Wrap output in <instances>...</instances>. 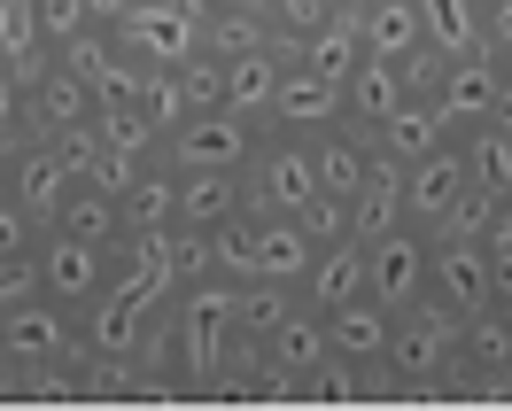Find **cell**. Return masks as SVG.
Listing matches in <instances>:
<instances>
[{
	"label": "cell",
	"mask_w": 512,
	"mask_h": 411,
	"mask_svg": "<svg viewBox=\"0 0 512 411\" xmlns=\"http://www.w3.org/2000/svg\"><path fill=\"white\" fill-rule=\"evenodd\" d=\"M458 342H466V318L450 311V303H435V295H419V303H404L396 311V326H388V380L404 388V404H412L419 388H435V380L458 365Z\"/></svg>",
	"instance_id": "6da1fadb"
},
{
	"label": "cell",
	"mask_w": 512,
	"mask_h": 411,
	"mask_svg": "<svg viewBox=\"0 0 512 411\" xmlns=\"http://www.w3.org/2000/svg\"><path fill=\"white\" fill-rule=\"evenodd\" d=\"M171 318H179V365L187 380H210L241 357V280H194L171 295Z\"/></svg>",
	"instance_id": "7a4b0ae2"
},
{
	"label": "cell",
	"mask_w": 512,
	"mask_h": 411,
	"mask_svg": "<svg viewBox=\"0 0 512 411\" xmlns=\"http://www.w3.org/2000/svg\"><path fill=\"white\" fill-rule=\"evenodd\" d=\"M249 194H256V210L303 218V210L319 202V156H311V140H303V132H264V140H256V163H249Z\"/></svg>",
	"instance_id": "3957f363"
},
{
	"label": "cell",
	"mask_w": 512,
	"mask_h": 411,
	"mask_svg": "<svg viewBox=\"0 0 512 411\" xmlns=\"http://www.w3.org/2000/svg\"><path fill=\"white\" fill-rule=\"evenodd\" d=\"M78 187H86V171L70 163V148L55 140V132H32V140L8 148V194H16L39 225H55V210H63Z\"/></svg>",
	"instance_id": "277c9868"
},
{
	"label": "cell",
	"mask_w": 512,
	"mask_h": 411,
	"mask_svg": "<svg viewBox=\"0 0 512 411\" xmlns=\"http://www.w3.org/2000/svg\"><path fill=\"white\" fill-rule=\"evenodd\" d=\"M256 140H264V132H256L249 117H233V109H202V117H187V125L163 140V156L179 163V171H249Z\"/></svg>",
	"instance_id": "5b68a950"
},
{
	"label": "cell",
	"mask_w": 512,
	"mask_h": 411,
	"mask_svg": "<svg viewBox=\"0 0 512 411\" xmlns=\"http://www.w3.org/2000/svg\"><path fill=\"white\" fill-rule=\"evenodd\" d=\"M466 187H474V163H466V140H443L435 156L404 163V218L427 225V233H443V218L466 202Z\"/></svg>",
	"instance_id": "8992f818"
},
{
	"label": "cell",
	"mask_w": 512,
	"mask_h": 411,
	"mask_svg": "<svg viewBox=\"0 0 512 411\" xmlns=\"http://www.w3.org/2000/svg\"><path fill=\"white\" fill-rule=\"evenodd\" d=\"M32 256H39L47 295H55V303H70V311H86L101 287H109V249H101V241H78V233H63V225H47Z\"/></svg>",
	"instance_id": "52a82bcc"
},
{
	"label": "cell",
	"mask_w": 512,
	"mask_h": 411,
	"mask_svg": "<svg viewBox=\"0 0 512 411\" xmlns=\"http://www.w3.org/2000/svg\"><path fill=\"white\" fill-rule=\"evenodd\" d=\"M117 39H125L132 63H148V70H179V63L202 55V24H194L187 8H171V0H140L125 24H117Z\"/></svg>",
	"instance_id": "ba28073f"
},
{
	"label": "cell",
	"mask_w": 512,
	"mask_h": 411,
	"mask_svg": "<svg viewBox=\"0 0 512 411\" xmlns=\"http://www.w3.org/2000/svg\"><path fill=\"white\" fill-rule=\"evenodd\" d=\"M342 117H350V86H342V78H319L311 63H288V78H280V94H272V117H264V125L319 140V132H334Z\"/></svg>",
	"instance_id": "9c48e42d"
},
{
	"label": "cell",
	"mask_w": 512,
	"mask_h": 411,
	"mask_svg": "<svg viewBox=\"0 0 512 411\" xmlns=\"http://www.w3.org/2000/svg\"><path fill=\"white\" fill-rule=\"evenodd\" d=\"M427 280H435V233L427 225H396V233L373 241V295H381L388 311L419 303Z\"/></svg>",
	"instance_id": "30bf717a"
},
{
	"label": "cell",
	"mask_w": 512,
	"mask_h": 411,
	"mask_svg": "<svg viewBox=\"0 0 512 411\" xmlns=\"http://www.w3.org/2000/svg\"><path fill=\"white\" fill-rule=\"evenodd\" d=\"M311 256H319V241L303 233V218H288V210H249V280L303 287V280H311ZM249 280H241V287H249Z\"/></svg>",
	"instance_id": "8fae6325"
},
{
	"label": "cell",
	"mask_w": 512,
	"mask_h": 411,
	"mask_svg": "<svg viewBox=\"0 0 512 411\" xmlns=\"http://www.w3.org/2000/svg\"><path fill=\"white\" fill-rule=\"evenodd\" d=\"M225 63V109L233 117H249V125H264L272 117V94H280V78H288V47L280 39H256V47H233V55H218Z\"/></svg>",
	"instance_id": "7c38bea8"
},
{
	"label": "cell",
	"mask_w": 512,
	"mask_h": 411,
	"mask_svg": "<svg viewBox=\"0 0 512 411\" xmlns=\"http://www.w3.org/2000/svg\"><path fill=\"white\" fill-rule=\"evenodd\" d=\"M8 342H16V373H32V365H63V357H78L86 334L70 326V303L32 295L24 311H8Z\"/></svg>",
	"instance_id": "4fadbf2b"
},
{
	"label": "cell",
	"mask_w": 512,
	"mask_h": 411,
	"mask_svg": "<svg viewBox=\"0 0 512 411\" xmlns=\"http://www.w3.org/2000/svg\"><path fill=\"white\" fill-rule=\"evenodd\" d=\"M435 303H450L458 318H474L497 303V280H489V241H443L435 233V280H427Z\"/></svg>",
	"instance_id": "5bb4252c"
},
{
	"label": "cell",
	"mask_w": 512,
	"mask_h": 411,
	"mask_svg": "<svg viewBox=\"0 0 512 411\" xmlns=\"http://www.w3.org/2000/svg\"><path fill=\"white\" fill-rule=\"evenodd\" d=\"M24 86H32V125H39V132H78V125H94V117H101L94 78H78L63 55H47Z\"/></svg>",
	"instance_id": "9a60e30c"
},
{
	"label": "cell",
	"mask_w": 512,
	"mask_h": 411,
	"mask_svg": "<svg viewBox=\"0 0 512 411\" xmlns=\"http://www.w3.org/2000/svg\"><path fill=\"white\" fill-rule=\"evenodd\" d=\"M497 94H505V63L481 47V55H450V63H443V94H435V101H443V117L458 132H474V125L497 117Z\"/></svg>",
	"instance_id": "2e32d148"
},
{
	"label": "cell",
	"mask_w": 512,
	"mask_h": 411,
	"mask_svg": "<svg viewBox=\"0 0 512 411\" xmlns=\"http://www.w3.org/2000/svg\"><path fill=\"white\" fill-rule=\"evenodd\" d=\"M357 295H373V249L365 241H326L319 256H311V280H303V303L311 311H342V303H357Z\"/></svg>",
	"instance_id": "e0dca14e"
},
{
	"label": "cell",
	"mask_w": 512,
	"mask_h": 411,
	"mask_svg": "<svg viewBox=\"0 0 512 411\" xmlns=\"http://www.w3.org/2000/svg\"><path fill=\"white\" fill-rule=\"evenodd\" d=\"M256 194H249V171H179V225H202V233H218V225L249 218Z\"/></svg>",
	"instance_id": "ac0fdd59"
},
{
	"label": "cell",
	"mask_w": 512,
	"mask_h": 411,
	"mask_svg": "<svg viewBox=\"0 0 512 411\" xmlns=\"http://www.w3.org/2000/svg\"><path fill=\"white\" fill-rule=\"evenodd\" d=\"M295 63H311L319 78H342V86H350L357 63H365V8H334L319 32L295 47Z\"/></svg>",
	"instance_id": "d6986e66"
},
{
	"label": "cell",
	"mask_w": 512,
	"mask_h": 411,
	"mask_svg": "<svg viewBox=\"0 0 512 411\" xmlns=\"http://www.w3.org/2000/svg\"><path fill=\"white\" fill-rule=\"evenodd\" d=\"M373 140H381V156H396V163H419V156H435L443 140H458V125L443 117V101H404L388 125H373Z\"/></svg>",
	"instance_id": "ffe728a7"
},
{
	"label": "cell",
	"mask_w": 512,
	"mask_h": 411,
	"mask_svg": "<svg viewBox=\"0 0 512 411\" xmlns=\"http://www.w3.org/2000/svg\"><path fill=\"white\" fill-rule=\"evenodd\" d=\"M396 225H412V218H404V163L381 156V163H373V179H365V187H357V202H350V233L373 249V241H381V233H396Z\"/></svg>",
	"instance_id": "44dd1931"
},
{
	"label": "cell",
	"mask_w": 512,
	"mask_h": 411,
	"mask_svg": "<svg viewBox=\"0 0 512 411\" xmlns=\"http://www.w3.org/2000/svg\"><path fill=\"white\" fill-rule=\"evenodd\" d=\"M388 326H396V311H388L381 295H357V303H342V311H326V342L342 349V357H357V365H381L388 357Z\"/></svg>",
	"instance_id": "7402d4cb"
},
{
	"label": "cell",
	"mask_w": 512,
	"mask_h": 411,
	"mask_svg": "<svg viewBox=\"0 0 512 411\" xmlns=\"http://www.w3.org/2000/svg\"><path fill=\"white\" fill-rule=\"evenodd\" d=\"M419 47H435V39H427V16H419V0H373V8H365V55H381V63H412Z\"/></svg>",
	"instance_id": "603a6c76"
},
{
	"label": "cell",
	"mask_w": 512,
	"mask_h": 411,
	"mask_svg": "<svg viewBox=\"0 0 512 411\" xmlns=\"http://www.w3.org/2000/svg\"><path fill=\"white\" fill-rule=\"evenodd\" d=\"M117 202H125V233H163V225H179V163L171 156L148 163Z\"/></svg>",
	"instance_id": "cb8c5ba5"
},
{
	"label": "cell",
	"mask_w": 512,
	"mask_h": 411,
	"mask_svg": "<svg viewBox=\"0 0 512 411\" xmlns=\"http://www.w3.org/2000/svg\"><path fill=\"white\" fill-rule=\"evenodd\" d=\"M404 101H412L404 63H381V55H365V63H357V78H350V117H357V125H388Z\"/></svg>",
	"instance_id": "d4e9b609"
},
{
	"label": "cell",
	"mask_w": 512,
	"mask_h": 411,
	"mask_svg": "<svg viewBox=\"0 0 512 411\" xmlns=\"http://www.w3.org/2000/svg\"><path fill=\"white\" fill-rule=\"evenodd\" d=\"M326 318L311 311V303H303V311L288 318V326H280V334H264V365H272V373H288L295 388H303V373H311V365H319L326 357Z\"/></svg>",
	"instance_id": "484cf974"
},
{
	"label": "cell",
	"mask_w": 512,
	"mask_h": 411,
	"mask_svg": "<svg viewBox=\"0 0 512 411\" xmlns=\"http://www.w3.org/2000/svg\"><path fill=\"white\" fill-rule=\"evenodd\" d=\"M458 357H466L481 380L512 373V311H505V303H489V311L466 318V342H458Z\"/></svg>",
	"instance_id": "4316f807"
},
{
	"label": "cell",
	"mask_w": 512,
	"mask_h": 411,
	"mask_svg": "<svg viewBox=\"0 0 512 411\" xmlns=\"http://www.w3.org/2000/svg\"><path fill=\"white\" fill-rule=\"evenodd\" d=\"M419 16H427V39H435L443 55H481V47H489L481 0H419Z\"/></svg>",
	"instance_id": "83f0119b"
},
{
	"label": "cell",
	"mask_w": 512,
	"mask_h": 411,
	"mask_svg": "<svg viewBox=\"0 0 512 411\" xmlns=\"http://www.w3.org/2000/svg\"><path fill=\"white\" fill-rule=\"evenodd\" d=\"M458 140H466V163H474V187L512 194V132L505 125H474V132H458Z\"/></svg>",
	"instance_id": "f1b7e54d"
},
{
	"label": "cell",
	"mask_w": 512,
	"mask_h": 411,
	"mask_svg": "<svg viewBox=\"0 0 512 411\" xmlns=\"http://www.w3.org/2000/svg\"><path fill=\"white\" fill-rule=\"evenodd\" d=\"M334 8H342V0H280V8H272V32H280V47H303V39L319 32L326 16H334Z\"/></svg>",
	"instance_id": "f546056e"
},
{
	"label": "cell",
	"mask_w": 512,
	"mask_h": 411,
	"mask_svg": "<svg viewBox=\"0 0 512 411\" xmlns=\"http://www.w3.org/2000/svg\"><path fill=\"white\" fill-rule=\"evenodd\" d=\"M32 295H47V280H39V256H32V249H24V256H0V318L24 311Z\"/></svg>",
	"instance_id": "4dcf8cb0"
},
{
	"label": "cell",
	"mask_w": 512,
	"mask_h": 411,
	"mask_svg": "<svg viewBox=\"0 0 512 411\" xmlns=\"http://www.w3.org/2000/svg\"><path fill=\"white\" fill-rule=\"evenodd\" d=\"M39 32L47 47H70L78 32H94V0H39Z\"/></svg>",
	"instance_id": "1f68e13d"
},
{
	"label": "cell",
	"mask_w": 512,
	"mask_h": 411,
	"mask_svg": "<svg viewBox=\"0 0 512 411\" xmlns=\"http://www.w3.org/2000/svg\"><path fill=\"white\" fill-rule=\"evenodd\" d=\"M32 117V86H24V70L0 63V148H16V132Z\"/></svg>",
	"instance_id": "d6a6232c"
},
{
	"label": "cell",
	"mask_w": 512,
	"mask_h": 411,
	"mask_svg": "<svg viewBox=\"0 0 512 411\" xmlns=\"http://www.w3.org/2000/svg\"><path fill=\"white\" fill-rule=\"evenodd\" d=\"M481 32H489V55H512V0L481 8Z\"/></svg>",
	"instance_id": "836d02e7"
},
{
	"label": "cell",
	"mask_w": 512,
	"mask_h": 411,
	"mask_svg": "<svg viewBox=\"0 0 512 411\" xmlns=\"http://www.w3.org/2000/svg\"><path fill=\"white\" fill-rule=\"evenodd\" d=\"M0 202H8V148H0Z\"/></svg>",
	"instance_id": "e575fe53"
},
{
	"label": "cell",
	"mask_w": 512,
	"mask_h": 411,
	"mask_svg": "<svg viewBox=\"0 0 512 411\" xmlns=\"http://www.w3.org/2000/svg\"><path fill=\"white\" fill-rule=\"evenodd\" d=\"M241 8H264V16H272V8H280V0H241Z\"/></svg>",
	"instance_id": "d590c367"
},
{
	"label": "cell",
	"mask_w": 512,
	"mask_h": 411,
	"mask_svg": "<svg viewBox=\"0 0 512 411\" xmlns=\"http://www.w3.org/2000/svg\"><path fill=\"white\" fill-rule=\"evenodd\" d=\"M342 8H373V0H342Z\"/></svg>",
	"instance_id": "8d00e7d4"
},
{
	"label": "cell",
	"mask_w": 512,
	"mask_h": 411,
	"mask_svg": "<svg viewBox=\"0 0 512 411\" xmlns=\"http://www.w3.org/2000/svg\"><path fill=\"white\" fill-rule=\"evenodd\" d=\"M505 210H512V194H505Z\"/></svg>",
	"instance_id": "74e56055"
}]
</instances>
